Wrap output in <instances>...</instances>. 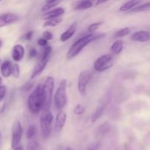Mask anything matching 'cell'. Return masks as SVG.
Listing matches in <instances>:
<instances>
[{"label":"cell","instance_id":"1","mask_svg":"<svg viewBox=\"0 0 150 150\" xmlns=\"http://www.w3.org/2000/svg\"><path fill=\"white\" fill-rule=\"evenodd\" d=\"M105 36V34H97V33H92L89 35H85L82 37L80 39L78 40L77 41L74 42L70 47L69 51H67V57L68 59L76 57L81 51L84 48L85 46L89 44L90 42L93 41L98 40L101 39L102 38Z\"/></svg>","mask_w":150,"mask_h":150},{"label":"cell","instance_id":"2","mask_svg":"<svg viewBox=\"0 0 150 150\" xmlns=\"http://www.w3.org/2000/svg\"><path fill=\"white\" fill-rule=\"evenodd\" d=\"M28 107L32 114H37L43 108L42 85L38 84L30 94L28 99Z\"/></svg>","mask_w":150,"mask_h":150},{"label":"cell","instance_id":"3","mask_svg":"<svg viewBox=\"0 0 150 150\" xmlns=\"http://www.w3.org/2000/svg\"><path fill=\"white\" fill-rule=\"evenodd\" d=\"M67 102V80L62 79L54 95V103L55 108L59 111H61L65 106Z\"/></svg>","mask_w":150,"mask_h":150},{"label":"cell","instance_id":"4","mask_svg":"<svg viewBox=\"0 0 150 150\" xmlns=\"http://www.w3.org/2000/svg\"><path fill=\"white\" fill-rule=\"evenodd\" d=\"M54 79L49 76L42 85V96H43V110H50L52 100L53 91L54 88Z\"/></svg>","mask_w":150,"mask_h":150},{"label":"cell","instance_id":"5","mask_svg":"<svg viewBox=\"0 0 150 150\" xmlns=\"http://www.w3.org/2000/svg\"><path fill=\"white\" fill-rule=\"evenodd\" d=\"M53 121V115L50 110H43L40 117V128L42 136L44 139H47L50 136L51 131V123Z\"/></svg>","mask_w":150,"mask_h":150},{"label":"cell","instance_id":"6","mask_svg":"<svg viewBox=\"0 0 150 150\" xmlns=\"http://www.w3.org/2000/svg\"><path fill=\"white\" fill-rule=\"evenodd\" d=\"M114 64V57L111 54H104L95 60L94 69L96 71L102 73L111 68Z\"/></svg>","mask_w":150,"mask_h":150},{"label":"cell","instance_id":"7","mask_svg":"<svg viewBox=\"0 0 150 150\" xmlns=\"http://www.w3.org/2000/svg\"><path fill=\"white\" fill-rule=\"evenodd\" d=\"M23 128L20 122L16 121L13 124V130H12V142L11 146L13 149H16L19 146L21 140Z\"/></svg>","mask_w":150,"mask_h":150},{"label":"cell","instance_id":"8","mask_svg":"<svg viewBox=\"0 0 150 150\" xmlns=\"http://www.w3.org/2000/svg\"><path fill=\"white\" fill-rule=\"evenodd\" d=\"M91 79V74L89 71L83 70L79 74L78 79V89L81 95H84L86 91V86Z\"/></svg>","mask_w":150,"mask_h":150},{"label":"cell","instance_id":"9","mask_svg":"<svg viewBox=\"0 0 150 150\" xmlns=\"http://www.w3.org/2000/svg\"><path fill=\"white\" fill-rule=\"evenodd\" d=\"M19 17L15 13H4L0 15V27L13 24L18 21Z\"/></svg>","mask_w":150,"mask_h":150},{"label":"cell","instance_id":"10","mask_svg":"<svg viewBox=\"0 0 150 150\" xmlns=\"http://www.w3.org/2000/svg\"><path fill=\"white\" fill-rule=\"evenodd\" d=\"M64 13V10L62 7H58V8H55L54 10H48V11L44 12L43 14L42 15V18L43 20H50V19L57 18H59L63 13Z\"/></svg>","mask_w":150,"mask_h":150},{"label":"cell","instance_id":"11","mask_svg":"<svg viewBox=\"0 0 150 150\" xmlns=\"http://www.w3.org/2000/svg\"><path fill=\"white\" fill-rule=\"evenodd\" d=\"M66 120H67V114L62 110L59 111L57 114L55 122V130L57 132H60L64 127Z\"/></svg>","mask_w":150,"mask_h":150},{"label":"cell","instance_id":"12","mask_svg":"<svg viewBox=\"0 0 150 150\" xmlns=\"http://www.w3.org/2000/svg\"><path fill=\"white\" fill-rule=\"evenodd\" d=\"M130 39L136 42H147L150 40V33L147 31H139L133 33L130 37Z\"/></svg>","mask_w":150,"mask_h":150},{"label":"cell","instance_id":"13","mask_svg":"<svg viewBox=\"0 0 150 150\" xmlns=\"http://www.w3.org/2000/svg\"><path fill=\"white\" fill-rule=\"evenodd\" d=\"M25 54L24 48L20 44H17L13 46L12 50V58L16 62H20L23 58Z\"/></svg>","mask_w":150,"mask_h":150},{"label":"cell","instance_id":"14","mask_svg":"<svg viewBox=\"0 0 150 150\" xmlns=\"http://www.w3.org/2000/svg\"><path fill=\"white\" fill-rule=\"evenodd\" d=\"M78 24L77 23H73L64 33H62L60 37V40H61L62 42H66L67 40H68L70 38H71L73 36L75 33L76 32V29H77Z\"/></svg>","mask_w":150,"mask_h":150},{"label":"cell","instance_id":"15","mask_svg":"<svg viewBox=\"0 0 150 150\" xmlns=\"http://www.w3.org/2000/svg\"><path fill=\"white\" fill-rule=\"evenodd\" d=\"M48 60H40L39 63L35 66V67L34 68L33 71H32V76H31V79H34L35 78H36L37 76H38L39 75H40L42 73V71L44 70V69L46 67L47 64L48 62Z\"/></svg>","mask_w":150,"mask_h":150},{"label":"cell","instance_id":"16","mask_svg":"<svg viewBox=\"0 0 150 150\" xmlns=\"http://www.w3.org/2000/svg\"><path fill=\"white\" fill-rule=\"evenodd\" d=\"M12 64L10 61H5L1 64V67H0V70H1V73L2 76L4 78L10 77L11 75L12 71Z\"/></svg>","mask_w":150,"mask_h":150},{"label":"cell","instance_id":"17","mask_svg":"<svg viewBox=\"0 0 150 150\" xmlns=\"http://www.w3.org/2000/svg\"><path fill=\"white\" fill-rule=\"evenodd\" d=\"M140 3H141V1H127V2L124 3V4L120 7V11L121 12L130 11V10H133V8H135V7H137L138 5H139Z\"/></svg>","mask_w":150,"mask_h":150},{"label":"cell","instance_id":"18","mask_svg":"<svg viewBox=\"0 0 150 150\" xmlns=\"http://www.w3.org/2000/svg\"><path fill=\"white\" fill-rule=\"evenodd\" d=\"M93 4L91 1L89 0H85V1H78L75 5L74 9L76 10H87V9L91 8L92 7Z\"/></svg>","mask_w":150,"mask_h":150},{"label":"cell","instance_id":"19","mask_svg":"<svg viewBox=\"0 0 150 150\" xmlns=\"http://www.w3.org/2000/svg\"><path fill=\"white\" fill-rule=\"evenodd\" d=\"M124 48V42L122 40H117L111 45V51L115 54H119L122 51Z\"/></svg>","mask_w":150,"mask_h":150},{"label":"cell","instance_id":"20","mask_svg":"<svg viewBox=\"0 0 150 150\" xmlns=\"http://www.w3.org/2000/svg\"><path fill=\"white\" fill-rule=\"evenodd\" d=\"M105 105H100V106L98 107V108L95 110V111L94 112V114H92V122H95L103 115L104 111H105Z\"/></svg>","mask_w":150,"mask_h":150},{"label":"cell","instance_id":"21","mask_svg":"<svg viewBox=\"0 0 150 150\" xmlns=\"http://www.w3.org/2000/svg\"><path fill=\"white\" fill-rule=\"evenodd\" d=\"M150 10V1L145 4H142L141 5H138L133 10H130L131 13H139V12H146Z\"/></svg>","mask_w":150,"mask_h":150},{"label":"cell","instance_id":"22","mask_svg":"<svg viewBox=\"0 0 150 150\" xmlns=\"http://www.w3.org/2000/svg\"><path fill=\"white\" fill-rule=\"evenodd\" d=\"M62 21V18L61 17L50 19V20L45 21V23H43V26L44 27H53V26H56L59 25Z\"/></svg>","mask_w":150,"mask_h":150},{"label":"cell","instance_id":"23","mask_svg":"<svg viewBox=\"0 0 150 150\" xmlns=\"http://www.w3.org/2000/svg\"><path fill=\"white\" fill-rule=\"evenodd\" d=\"M60 2H61V1H57V0H51V1H47V2L45 3V5L43 6V7H42V11L43 12L48 11V10H50L51 8L55 7V6L58 5Z\"/></svg>","mask_w":150,"mask_h":150},{"label":"cell","instance_id":"24","mask_svg":"<svg viewBox=\"0 0 150 150\" xmlns=\"http://www.w3.org/2000/svg\"><path fill=\"white\" fill-rule=\"evenodd\" d=\"M131 32V29L130 27H125L122 28V29H119L117 32L115 33L114 36L116 38H122V37L126 36V35H129Z\"/></svg>","mask_w":150,"mask_h":150},{"label":"cell","instance_id":"25","mask_svg":"<svg viewBox=\"0 0 150 150\" xmlns=\"http://www.w3.org/2000/svg\"><path fill=\"white\" fill-rule=\"evenodd\" d=\"M26 150H43L41 145L36 141H30L28 143Z\"/></svg>","mask_w":150,"mask_h":150},{"label":"cell","instance_id":"26","mask_svg":"<svg viewBox=\"0 0 150 150\" xmlns=\"http://www.w3.org/2000/svg\"><path fill=\"white\" fill-rule=\"evenodd\" d=\"M37 133V127L36 126L32 125L28 127L27 130H26V138L29 139H32L35 136Z\"/></svg>","mask_w":150,"mask_h":150},{"label":"cell","instance_id":"27","mask_svg":"<svg viewBox=\"0 0 150 150\" xmlns=\"http://www.w3.org/2000/svg\"><path fill=\"white\" fill-rule=\"evenodd\" d=\"M51 51H52V48L49 45H46L44 48L43 51H42V57H41V60H47L49 59L50 54H51Z\"/></svg>","mask_w":150,"mask_h":150},{"label":"cell","instance_id":"28","mask_svg":"<svg viewBox=\"0 0 150 150\" xmlns=\"http://www.w3.org/2000/svg\"><path fill=\"white\" fill-rule=\"evenodd\" d=\"M20 66L18 64H15L12 66L11 75L16 79H18L20 77Z\"/></svg>","mask_w":150,"mask_h":150},{"label":"cell","instance_id":"29","mask_svg":"<svg viewBox=\"0 0 150 150\" xmlns=\"http://www.w3.org/2000/svg\"><path fill=\"white\" fill-rule=\"evenodd\" d=\"M85 111V107L83 106L81 104H78L75 106L74 109H73V113H74L76 115H81L84 113Z\"/></svg>","mask_w":150,"mask_h":150},{"label":"cell","instance_id":"30","mask_svg":"<svg viewBox=\"0 0 150 150\" xmlns=\"http://www.w3.org/2000/svg\"><path fill=\"white\" fill-rule=\"evenodd\" d=\"M102 24H103L102 21L95 22V23H92V24L89 25V27H88V31H89V32H90L91 34L94 33V32H95V31H96L97 29H98V28H99L100 26Z\"/></svg>","mask_w":150,"mask_h":150},{"label":"cell","instance_id":"31","mask_svg":"<svg viewBox=\"0 0 150 150\" xmlns=\"http://www.w3.org/2000/svg\"><path fill=\"white\" fill-rule=\"evenodd\" d=\"M110 130V127L108 125V124H105V125H102L100 127L98 128V130H99V133H101V134H105L107 132L109 131Z\"/></svg>","mask_w":150,"mask_h":150},{"label":"cell","instance_id":"32","mask_svg":"<svg viewBox=\"0 0 150 150\" xmlns=\"http://www.w3.org/2000/svg\"><path fill=\"white\" fill-rule=\"evenodd\" d=\"M34 86L33 82H27V83H25L23 86L21 87V90L24 91V92H27V91L30 90Z\"/></svg>","mask_w":150,"mask_h":150},{"label":"cell","instance_id":"33","mask_svg":"<svg viewBox=\"0 0 150 150\" xmlns=\"http://www.w3.org/2000/svg\"><path fill=\"white\" fill-rule=\"evenodd\" d=\"M7 93V87L6 86H0V102L3 100Z\"/></svg>","mask_w":150,"mask_h":150},{"label":"cell","instance_id":"34","mask_svg":"<svg viewBox=\"0 0 150 150\" xmlns=\"http://www.w3.org/2000/svg\"><path fill=\"white\" fill-rule=\"evenodd\" d=\"M42 37H43L44 39H45L46 40H52L54 36H53V34L51 33L49 31H45V32L42 33Z\"/></svg>","mask_w":150,"mask_h":150},{"label":"cell","instance_id":"35","mask_svg":"<svg viewBox=\"0 0 150 150\" xmlns=\"http://www.w3.org/2000/svg\"><path fill=\"white\" fill-rule=\"evenodd\" d=\"M100 147V144L99 143H95L92 145L89 146V147L86 149V150H98Z\"/></svg>","mask_w":150,"mask_h":150},{"label":"cell","instance_id":"36","mask_svg":"<svg viewBox=\"0 0 150 150\" xmlns=\"http://www.w3.org/2000/svg\"><path fill=\"white\" fill-rule=\"evenodd\" d=\"M47 44H48V41L45 39H44L43 38H40V39L38 40V45H40V46H46Z\"/></svg>","mask_w":150,"mask_h":150},{"label":"cell","instance_id":"37","mask_svg":"<svg viewBox=\"0 0 150 150\" xmlns=\"http://www.w3.org/2000/svg\"><path fill=\"white\" fill-rule=\"evenodd\" d=\"M37 54H38V51H37V50L35 48H32L29 52V55L31 58L35 57L37 56Z\"/></svg>","mask_w":150,"mask_h":150},{"label":"cell","instance_id":"38","mask_svg":"<svg viewBox=\"0 0 150 150\" xmlns=\"http://www.w3.org/2000/svg\"><path fill=\"white\" fill-rule=\"evenodd\" d=\"M32 36H33V32H32V31H29V32H28L27 33L24 35L25 39L28 41H29L32 40Z\"/></svg>","mask_w":150,"mask_h":150},{"label":"cell","instance_id":"39","mask_svg":"<svg viewBox=\"0 0 150 150\" xmlns=\"http://www.w3.org/2000/svg\"><path fill=\"white\" fill-rule=\"evenodd\" d=\"M13 150H23V147H22V146H18V147H16V149H13Z\"/></svg>","mask_w":150,"mask_h":150},{"label":"cell","instance_id":"40","mask_svg":"<svg viewBox=\"0 0 150 150\" xmlns=\"http://www.w3.org/2000/svg\"><path fill=\"white\" fill-rule=\"evenodd\" d=\"M64 150H73L71 147H67Z\"/></svg>","mask_w":150,"mask_h":150},{"label":"cell","instance_id":"41","mask_svg":"<svg viewBox=\"0 0 150 150\" xmlns=\"http://www.w3.org/2000/svg\"><path fill=\"white\" fill-rule=\"evenodd\" d=\"M1 45H2V41H1V40H0V48H1Z\"/></svg>","mask_w":150,"mask_h":150},{"label":"cell","instance_id":"42","mask_svg":"<svg viewBox=\"0 0 150 150\" xmlns=\"http://www.w3.org/2000/svg\"><path fill=\"white\" fill-rule=\"evenodd\" d=\"M1 82H2V79H1V78H0V86L1 84Z\"/></svg>","mask_w":150,"mask_h":150},{"label":"cell","instance_id":"43","mask_svg":"<svg viewBox=\"0 0 150 150\" xmlns=\"http://www.w3.org/2000/svg\"><path fill=\"white\" fill-rule=\"evenodd\" d=\"M0 136H1V134H0Z\"/></svg>","mask_w":150,"mask_h":150}]
</instances>
